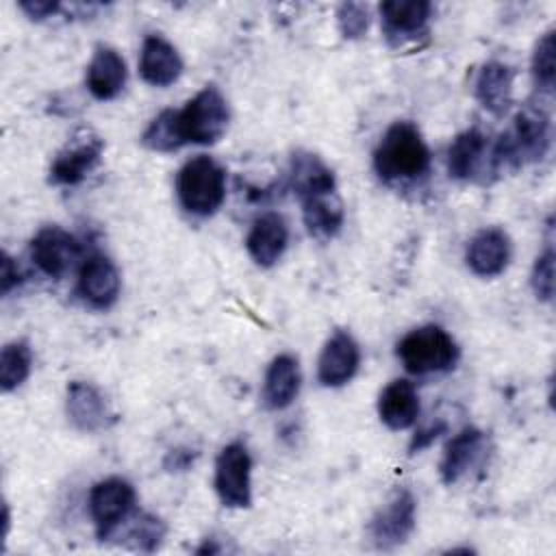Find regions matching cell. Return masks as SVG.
Wrapping results in <instances>:
<instances>
[{
  "instance_id": "6da1fadb",
  "label": "cell",
  "mask_w": 556,
  "mask_h": 556,
  "mask_svg": "<svg viewBox=\"0 0 556 556\" xmlns=\"http://www.w3.org/2000/svg\"><path fill=\"white\" fill-rule=\"evenodd\" d=\"M374 169L384 182H415L430 169V148L413 122H393L374 150Z\"/></svg>"
},
{
  "instance_id": "3957f363",
  "label": "cell",
  "mask_w": 556,
  "mask_h": 556,
  "mask_svg": "<svg viewBox=\"0 0 556 556\" xmlns=\"http://www.w3.org/2000/svg\"><path fill=\"white\" fill-rule=\"evenodd\" d=\"M176 195L180 206L195 217L217 213L226 198V169L206 154L189 159L176 174Z\"/></svg>"
},
{
  "instance_id": "cb8c5ba5",
  "label": "cell",
  "mask_w": 556,
  "mask_h": 556,
  "mask_svg": "<svg viewBox=\"0 0 556 556\" xmlns=\"http://www.w3.org/2000/svg\"><path fill=\"white\" fill-rule=\"evenodd\" d=\"M513 78L515 72L500 61H489L480 67L473 93L476 100L493 115H504L513 102Z\"/></svg>"
},
{
  "instance_id": "5b68a950",
  "label": "cell",
  "mask_w": 556,
  "mask_h": 556,
  "mask_svg": "<svg viewBox=\"0 0 556 556\" xmlns=\"http://www.w3.org/2000/svg\"><path fill=\"white\" fill-rule=\"evenodd\" d=\"M397 358L415 376L443 374L456 367L460 350L452 334L437 324L419 326L397 341Z\"/></svg>"
},
{
  "instance_id": "83f0119b",
  "label": "cell",
  "mask_w": 556,
  "mask_h": 556,
  "mask_svg": "<svg viewBox=\"0 0 556 556\" xmlns=\"http://www.w3.org/2000/svg\"><path fill=\"white\" fill-rule=\"evenodd\" d=\"M126 539L130 541V547L139 552H154L165 539V523L150 513H139L132 517Z\"/></svg>"
},
{
  "instance_id": "d4e9b609",
  "label": "cell",
  "mask_w": 556,
  "mask_h": 556,
  "mask_svg": "<svg viewBox=\"0 0 556 556\" xmlns=\"http://www.w3.org/2000/svg\"><path fill=\"white\" fill-rule=\"evenodd\" d=\"M300 202H302V219L311 237L332 239L339 235L345 222V211L337 191L311 195Z\"/></svg>"
},
{
  "instance_id": "7a4b0ae2",
  "label": "cell",
  "mask_w": 556,
  "mask_h": 556,
  "mask_svg": "<svg viewBox=\"0 0 556 556\" xmlns=\"http://www.w3.org/2000/svg\"><path fill=\"white\" fill-rule=\"evenodd\" d=\"M552 141L549 115L541 106H523L515 119L513 128L502 132L491 148V169L521 167L526 163L541 161Z\"/></svg>"
},
{
  "instance_id": "44dd1931",
  "label": "cell",
  "mask_w": 556,
  "mask_h": 556,
  "mask_svg": "<svg viewBox=\"0 0 556 556\" xmlns=\"http://www.w3.org/2000/svg\"><path fill=\"white\" fill-rule=\"evenodd\" d=\"M378 417L391 430H406L419 417V395L413 382L391 380L378 397Z\"/></svg>"
},
{
  "instance_id": "9c48e42d",
  "label": "cell",
  "mask_w": 556,
  "mask_h": 556,
  "mask_svg": "<svg viewBox=\"0 0 556 556\" xmlns=\"http://www.w3.org/2000/svg\"><path fill=\"white\" fill-rule=\"evenodd\" d=\"M104 150V141L89 132H76L54 156L50 165V182L52 185H63V187H74L80 185L89 172L100 163Z\"/></svg>"
},
{
  "instance_id": "2e32d148",
  "label": "cell",
  "mask_w": 556,
  "mask_h": 556,
  "mask_svg": "<svg viewBox=\"0 0 556 556\" xmlns=\"http://www.w3.org/2000/svg\"><path fill=\"white\" fill-rule=\"evenodd\" d=\"M128 70L124 56L111 46H98L87 65L85 83L96 100H113L126 87Z\"/></svg>"
},
{
  "instance_id": "e0dca14e",
  "label": "cell",
  "mask_w": 556,
  "mask_h": 556,
  "mask_svg": "<svg viewBox=\"0 0 556 556\" xmlns=\"http://www.w3.org/2000/svg\"><path fill=\"white\" fill-rule=\"evenodd\" d=\"M139 74L152 87H169L182 74V59L165 37L148 35L139 52Z\"/></svg>"
},
{
  "instance_id": "277c9868",
  "label": "cell",
  "mask_w": 556,
  "mask_h": 556,
  "mask_svg": "<svg viewBox=\"0 0 556 556\" xmlns=\"http://www.w3.org/2000/svg\"><path fill=\"white\" fill-rule=\"evenodd\" d=\"M230 109L222 91L213 85L200 89L182 109L174 111V124L180 146H211L226 135Z\"/></svg>"
},
{
  "instance_id": "1f68e13d",
  "label": "cell",
  "mask_w": 556,
  "mask_h": 556,
  "mask_svg": "<svg viewBox=\"0 0 556 556\" xmlns=\"http://www.w3.org/2000/svg\"><path fill=\"white\" fill-rule=\"evenodd\" d=\"M20 9L30 20H46V17H52L61 9V4L56 0H22Z\"/></svg>"
},
{
  "instance_id": "ba28073f",
  "label": "cell",
  "mask_w": 556,
  "mask_h": 556,
  "mask_svg": "<svg viewBox=\"0 0 556 556\" xmlns=\"http://www.w3.org/2000/svg\"><path fill=\"white\" fill-rule=\"evenodd\" d=\"M417 523V500L408 489H397L369 521V541L389 552L406 543Z\"/></svg>"
},
{
  "instance_id": "d6986e66",
  "label": "cell",
  "mask_w": 556,
  "mask_h": 556,
  "mask_svg": "<svg viewBox=\"0 0 556 556\" xmlns=\"http://www.w3.org/2000/svg\"><path fill=\"white\" fill-rule=\"evenodd\" d=\"M432 15L428 0H387L380 4L382 33L389 41L402 43L419 35Z\"/></svg>"
},
{
  "instance_id": "8992f818",
  "label": "cell",
  "mask_w": 556,
  "mask_h": 556,
  "mask_svg": "<svg viewBox=\"0 0 556 556\" xmlns=\"http://www.w3.org/2000/svg\"><path fill=\"white\" fill-rule=\"evenodd\" d=\"M137 502L135 486L117 476L98 480L87 497L89 517L93 521L96 534L104 541L111 539L117 528L132 515Z\"/></svg>"
},
{
  "instance_id": "9a60e30c",
  "label": "cell",
  "mask_w": 556,
  "mask_h": 556,
  "mask_svg": "<svg viewBox=\"0 0 556 556\" xmlns=\"http://www.w3.org/2000/svg\"><path fill=\"white\" fill-rule=\"evenodd\" d=\"M486 450V434L476 426H465L445 445L439 463L443 484H456L469 469H473Z\"/></svg>"
},
{
  "instance_id": "7402d4cb",
  "label": "cell",
  "mask_w": 556,
  "mask_h": 556,
  "mask_svg": "<svg viewBox=\"0 0 556 556\" xmlns=\"http://www.w3.org/2000/svg\"><path fill=\"white\" fill-rule=\"evenodd\" d=\"M489 143L482 130L467 128L447 148V172L456 180H476L486 163Z\"/></svg>"
},
{
  "instance_id": "603a6c76",
  "label": "cell",
  "mask_w": 556,
  "mask_h": 556,
  "mask_svg": "<svg viewBox=\"0 0 556 556\" xmlns=\"http://www.w3.org/2000/svg\"><path fill=\"white\" fill-rule=\"evenodd\" d=\"M289 187L300 200H304L311 195L337 191V180L332 169L317 154L298 150L293 152L289 165Z\"/></svg>"
},
{
  "instance_id": "5bb4252c",
  "label": "cell",
  "mask_w": 556,
  "mask_h": 556,
  "mask_svg": "<svg viewBox=\"0 0 556 556\" xmlns=\"http://www.w3.org/2000/svg\"><path fill=\"white\" fill-rule=\"evenodd\" d=\"M65 410L74 428L80 432H100L113 421V413L100 389L85 380H72L67 384Z\"/></svg>"
},
{
  "instance_id": "4dcf8cb0",
  "label": "cell",
  "mask_w": 556,
  "mask_h": 556,
  "mask_svg": "<svg viewBox=\"0 0 556 556\" xmlns=\"http://www.w3.org/2000/svg\"><path fill=\"white\" fill-rule=\"evenodd\" d=\"M530 285L539 300L552 302V298H554V250L549 245L536 256L532 274H530Z\"/></svg>"
},
{
  "instance_id": "52a82bcc",
  "label": "cell",
  "mask_w": 556,
  "mask_h": 556,
  "mask_svg": "<svg viewBox=\"0 0 556 556\" xmlns=\"http://www.w3.org/2000/svg\"><path fill=\"white\" fill-rule=\"evenodd\" d=\"M215 493L228 508H248L252 504V458L241 441L222 447L215 460Z\"/></svg>"
},
{
  "instance_id": "484cf974",
  "label": "cell",
  "mask_w": 556,
  "mask_h": 556,
  "mask_svg": "<svg viewBox=\"0 0 556 556\" xmlns=\"http://www.w3.org/2000/svg\"><path fill=\"white\" fill-rule=\"evenodd\" d=\"M33 367V352L26 341H11L0 352V389L4 393L24 384Z\"/></svg>"
},
{
  "instance_id": "f1b7e54d",
  "label": "cell",
  "mask_w": 556,
  "mask_h": 556,
  "mask_svg": "<svg viewBox=\"0 0 556 556\" xmlns=\"http://www.w3.org/2000/svg\"><path fill=\"white\" fill-rule=\"evenodd\" d=\"M532 78L536 87L545 93L554 91V76H556V63H554V30H547L534 46L532 52Z\"/></svg>"
},
{
  "instance_id": "836d02e7",
  "label": "cell",
  "mask_w": 556,
  "mask_h": 556,
  "mask_svg": "<svg viewBox=\"0 0 556 556\" xmlns=\"http://www.w3.org/2000/svg\"><path fill=\"white\" fill-rule=\"evenodd\" d=\"M443 430H445V424H437V426H430V428H426V430H419V432L413 437V441H410V454H415V452L428 447Z\"/></svg>"
},
{
  "instance_id": "8fae6325",
  "label": "cell",
  "mask_w": 556,
  "mask_h": 556,
  "mask_svg": "<svg viewBox=\"0 0 556 556\" xmlns=\"http://www.w3.org/2000/svg\"><path fill=\"white\" fill-rule=\"evenodd\" d=\"M361 365V348L348 330H334L321 348L317 358V380L321 387L348 384Z\"/></svg>"
},
{
  "instance_id": "f546056e",
  "label": "cell",
  "mask_w": 556,
  "mask_h": 556,
  "mask_svg": "<svg viewBox=\"0 0 556 556\" xmlns=\"http://www.w3.org/2000/svg\"><path fill=\"white\" fill-rule=\"evenodd\" d=\"M369 7L363 2H343L337 11V24L345 39H361L369 30Z\"/></svg>"
},
{
  "instance_id": "30bf717a",
  "label": "cell",
  "mask_w": 556,
  "mask_h": 556,
  "mask_svg": "<svg viewBox=\"0 0 556 556\" xmlns=\"http://www.w3.org/2000/svg\"><path fill=\"white\" fill-rule=\"evenodd\" d=\"M83 254L80 241L61 226H46L30 239V261L48 278H63Z\"/></svg>"
},
{
  "instance_id": "ffe728a7",
  "label": "cell",
  "mask_w": 556,
  "mask_h": 556,
  "mask_svg": "<svg viewBox=\"0 0 556 556\" xmlns=\"http://www.w3.org/2000/svg\"><path fill=\"white\" fill-rule=\"evenodd\" d=\"M300 363L293 354H278L267 365L263 378V402L271 410L287 408L300 393Z\"/></svg>"
},
{
  "instance_id": "d6a6232c",
  "label": "cell",
  "mask_w": 556,
  "mask_h": 556,
  "mask_svg": "<svg viewBox=\"0 0 556 556\" xmlns=\"http://www.w3.org/2000/svg\"><path fill=\"white\" fill-rule=\"evenodd\" d=\"M20 282H22V274H20L17 263L9 254H4L2 256V293L7 295Z\"/></svg>"
},
{
  "instance_id": "4316f807",
  "label": "cell",
  "mask_w": 556,
  "mask_h": 556,
  "mask_svg": "<svg viewBox=\"0 0 556 556\" xmlns=\"http://www.w3.org/2000/svg\"><path fill=\"white\" fill-rule=\"evenodd\" d=\"M141 143L154 152H174V150L182 148L178 132H176V124H174V109L161 111L148 124V128L141 135Z\"/></svg>"
},
{
  "instance_id": "4fadbf2b",
  "label": "cell",
  "mask_w": 556,
  "mask_h": 556,
  "mask_svg": "<svg viewBox=\"0 0 556 556\" xmlns=\"http://www.w3.org/2000/svg\"><path fill=\"white\" fill-rule=\"evenodd\" d=\"M510 239L502 228H482L471 237L465 250V263L480 278L500 276L510 261Z\"/></svg>"
},
{
  "instance_id": "ac0fdd59",
  "label": "cell",
  "mask_w": 556,
  "mask_h": 556,
  "mask_svg": "<svg viewBox=\"0 0 556 556\" xmlns=\"http://www.w3.org/2000/svg\"><path fill=\"white\" fill-rule=\"evenodd\" d=\"M289 243V228L282 215L278 213H263L254 219L248 237L245 250L250 258L261 267H271L285 254Z\"/></svg>"
},
{
  "instance_id": "7c38bea8",
  "label": "cell",
  "mask_w": 556,
  "mask_h": 556,
  "mask_svg": "<svg viewBox=\"0 0 556 556\" xmlns=\"http://www.w3.org/2000/svg\"><path fill=\"white\" fill-rule=\"evenodd\" d=\"M122 278L113 261L104 254H91L78 271V293L93 308H109L117 302Z\"/></svg>"
}]
</instances>
